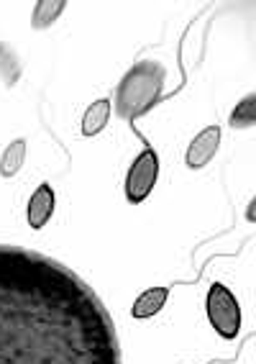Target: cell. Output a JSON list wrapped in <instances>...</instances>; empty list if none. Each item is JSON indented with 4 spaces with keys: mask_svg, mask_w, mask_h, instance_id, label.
Returning <instances> with one entry per match:
<instances>
[{
    "mask_svg": "<svg viewBox=\"0 0 256 364\" xmlns=\"http://www.w3.org/2000/svg\"><path fill=\"white\" fill-rule=\"evenodd\" d=\"M0 364H123L100 295L62 262L0 244Z\"/></svg>",
    "mask_w": 256,
    "mask_h": 364,
    "instance_id": "obj_1",
    "label": "cell"
},
{
    "mask_svg": "<svg viewBox=\"0 0 256 364\" xmlns=\"http://www.w3.org/2000/svg\"><path fill=\"white\" fill-rule=\"evenodd\" d=\"M167 67L157 59H141L116 87V111L126 121H136L151 105H157L165 92Z\"/></svg>",
    "mask_w": 256,
    "mask_h": 364,
    "instance_id": "obj_2",
    "label": "cell"
},
{
    "mask_svg": "<svg viewBox=\"0 0 256 364\" xmlns=\"http://www.w3.org/2000/svg\"><path fill=\"white\" fill-rule=\"evenodd\" d=\"M205 313L208 321L216 328L218 336L226 341H233L241 331V306H238L236 295L230 293L223 282H213L205 298Z\"/></svg>",
    "mask_w": 256,
    "mask_h": 364,
    "instance_id": "obj_3",
    "label": "cell"
},
{
    "mask_svg": "<svg viewBox=\"0 0 256 364\" xmlns=\"http://www.w3.org/2000/svg\"><path fill=\"white\" fill-rule=\"evenodd\" d=\"M159 180V156L151 146H144V151L133 159L126 175V200L131 205L144 203L151 196V190Z\"/></svg>",
    "mask_w": 256,
    "mask_h": 364,
    "instance_id": "obj_4",
    "label": "cell"
},
{
    "mask_svg": "<svg viewBox=\"0 0 256 364\" xmlns=\"http://www.w3.org/2000/svg\"><path fill=\"white\" fill-rule=\"evenodd\" d=\"M221 136H223L221 126H205V129L190 141V146H187V154H184L187 167L200 169L211 162L213 156H216L218 146H221Z\"/></svg>",
    "mask_w": 256,
    "mask_h": 364,
    "instance_id": "obj_5",
    "label": "cell"
},
{
    "mask_svg": "<svg viewBox=\"0 0 256 364\" xmlns=\"http://www.w3.org/2000/svg\"><path fill=\"white\" fill-rule=\"evenodd\" d=\"M54 205H57V196H54V188L49 182H41L39 188L33 190L31 200H28V208H26V218H28V226L33 231H39L49 223L54 213Z\"/></svg>",
    "mask_w": 256,
    "mask_h": 364,
    "instance_id": "obj_6",
    "label": "cell"
},
{
    "mask_svg": "<svg viewBox=\"0 0 256 364\" xmlns=\"http://www.w3.org/2000/svg\"><path fill=\"white\" fill-rule=\"evenodd\" d=\"M167 300H169V287H167V285L149 287V290H144V293L133 300L131 316H133V318H138V321L154 318V316H157V313H162V308L167 306Z\"/></svg>",
    "mask_w": 256,
    "mask_h": 364,
    "instance_id": "obj_7",
    "label": "cell"
},
{
    "mask_svg": "<svg viewBox=\"0 0 256 364\" xmlns=\"http://www.w3.org/2000/svg\"><path fill=\"white\" fill-rule=\"evenodd\" d=\"M111 111H113V105L108 98L95 100L85 111V116H82V136H87V139L98 136L100 131L108 126V121H111Z\"/></svg>",
    "mask_w": 256,
    "mask_h": 364,
    "instance_id": "obj_8",
    "label": "cell"
},
{
    "mask_svg": "<svg viewBox=\"0 0 256 364\" xmlns=\"http://www.w3.org/2000/svg\"><path fill=\"white\" fill-rule=\"evenodd\" d=\"M23 159H26V139H13L8 144L3 156H0V177H16L23 167Z\"/></svg>",
    "mask_w": 256,
    "mask_h": 364,
    "instance_id": "obj_9",
    "label": "cell"
},
{
    "mask_svg": "<svg viewBox=\"0 0 256 364\" xmlns=\"http://www.w3.org/2000/svg\"><path fill=\"white\" fill-rule=\"evenodd\" d=\"M67 3L65 0H39L36 6H33V14H31V26L39 31V28L52 26L54 21L60 18L65 14Z\"/></svg>",
    "mask_w": 256,
    "mask_h": 364,
    "instance_id": "obj_10",
    "label": "cell"
},
{
    "mask_svg": "<svg viewBox=\"0 0 256 364\" xmlns=\"http://www.w3.org/2000/svg\"><path fill=\"white\" fill-rule=\"evenodd\" d=\"M228 124L233 126V129H251V126L256 124V95L254 92H249L246 98L238 100L236 108L230 111Z\"/></svg>",
    "mask_w": 256,
    "mask_h": 364,
    "instance_id": "obj_11",
    "label": "cell"
},
{
    "mask_svg": "<svg viewBox=\"0 0 256 364\" xmlns=\"http://www.w3.org/2000/svg\"><path fill=\"white\" fill-rule=\"evenodd\" d=\"M21 72H23V67H21V59L16 57V52L8 44H0V75H3L8 87L18 82Z\"/></svg>",
    "mask_w": 256,
    "mask_h": 364,
    "instance_id": "obj_12",
    "label": "cell"
},
{
    "mask_svg": "<svg viewBox=\"0 0 256 364\" xmlns=\"http://www.w3.org/2000/svg\"><path fill=\"white\" fill-rule=\"evenodd\" d=\"M254 210H256V203L251 200V203H249V221H254Z\"/></svg>",
    "mask_w": 256,
    "mask_h": 364,
    "instance_id": "obj_13",
    "label": "cell"
}]
</instances>
